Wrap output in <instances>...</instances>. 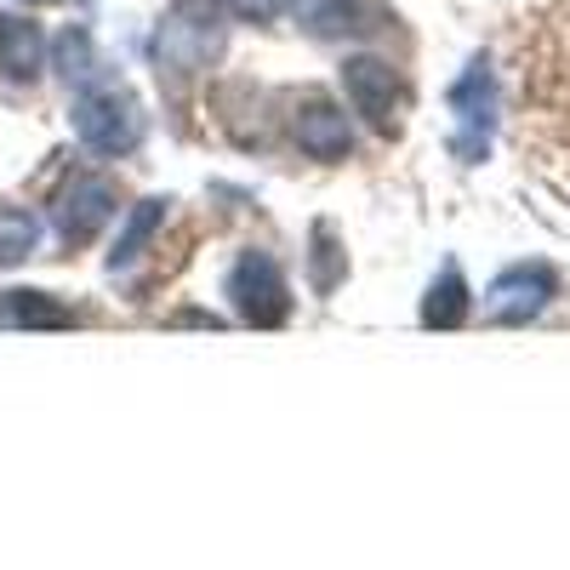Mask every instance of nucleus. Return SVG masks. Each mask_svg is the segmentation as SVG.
Segmentation results:
<instances>
[{
  "label": "nucleus",
  "instance_id": "obj_1",
  "mask_svg": "<svg viewBox=\"0 0 570 570\" xmlns=\"http://www.w3.org/2000/svg\"><path fill=\"white\" fill-rule=\"evenodd\" d=\"M149 52H155L160 75H171V80L212 69L223 52V0H171Z\"/></svg>",
  "mask_w": 570,
  "mask_h": 570
},
{
  "label": "nucleus",
  "instance_id": "obj_2",
  "mask_svg": "<svg viewBox=\"0 0 570 570\" xmlns=\"http://www.w3.org/2000/svg\"><path fill=\"white\" fill-rule=\"evenodd\" d=\"M75 137L86 142L91 155H131L142 142V104L120 80H104V86H86L75 98Z\"/></svg>",
  "mask_w": 570,
  "mask_h": 570
},
{
  "label": "nucleus",
  "instance_id": "obj_3",
  "mask_svg": "<svg viewBox=\"0 0 570 570\" xmlns=\"http://www.w3.org/2000/svg\"><path fill=\"white\" fill-rule=\"evenodd\" d=\"M228 303H234V314H240L246 325L274 331V325H285V314H292V285H285V274H279V263L268 252L252 246L228 268Z\"/></svg>",
  "mask_w": 570,
  "mask_h": 570
},
{
  "label": "nucleus",
  "instance_id": "obj_4",
  "mask_svg": "<svg viewBox=\"0 0 570 570\" xmlns=\"http://www.w3.org/2000/svg\"><path fill=\"white\" fill-rule=\"evenodd\" d=\"M445 104H451V115H456L451 149H456V160L473 166V160L491 149V126H497V75H491V63L473 58V63L456 75V86L445 91Z\"/></svg>",
  "mask_w": 570,
  "mask_h": 570
},
{
  "label": "nucleus",
  "instance_id": "obj_5",
  "mask_svg": "<svg viewBox=\"0 0 570 570\" xmlns=\"http://www.w3.org/2000/svg\"><path fill=\"white\" fill-rule=\"evenodd\" d=\"M343 91H348V104L354 115H365V126L376 137H400V75L389 58H376V52H360L343 63Z\"/></svg>",
  "mask_w": 570,
  "mask_h": 570
},
{
  "label": "nucleus",
  "instance_id": "obj_6",
  "mask_svg": "<svg viewBox=\"0 0 570 570\" xmlns=\"http://www.w3.org/2000/svg\"><path fill=\"white\" fill-rule=\"evenodd\" d=\"M559 292V279L548 263H513L491 279V292H485V320L491 325H531Z\"/></svg>",
  "mask_w": 570,
  "mask_h": 570
},
{
  "label": "nucleus",
  "instance_id": "obj_7",
  "mask_svg": "<svg viewBox=\"0 0 570 570\" xmlns=\"http://www.w3.org/2000/svg\"><path fill=\"white\" fill-rule=\"evenodd\" d=\"M115 183L109 177H75L58 188V200H52V228H58V240L63 246H86L91 234H98L109 217H115Z\"/></svg>",
  "mask_w": 570,
  "mask_h": 570
},
{
  "label": "nucleus",
  "instance_id": "obj_8",
  "mask_svg": "<svg viewBox=\"0 0 570 570\" xmlns=\"http://www.w3.org/2000/svg\"><path fill=\"white\" fill-rule=\"evenodd\" d=\"M292 137L303 142V155H314V160H348V149H354L348 115L331 104V98H320V91L297 98V109H292Z\"/></svg>",
  "mask_w": 570,
  "mask_h": 570
},
{
  "label": "nucleus",
  "instance_id": "obj_9",
  "mask_svg": "<svg viewBox=\"0 0 570 570\" xmlns=\"http://www.w3.org/2000/svg\"><path fill=\"white\" fill-rule=\"evenodd\" d=\"M46 69V35L35 18H18V12H0V75L12 86H29L40 80Z\"/></svg>",
  "mask_w": 570,
  "mask_h": 570
},
{
  "label": "nucleus",
  "instance_id": "obj_10",
  "mask_svg": "<svg viewBox=\"0 0 570 570\" xmlns=\"http://www.w3.org/2000/svg\"><path fill=\"white\" fill-rule=\"evenodd\" d=\"M292 18L314 40H343V35L365 29V7H360V0H292Z\"/></svg>",
  "mask_w": 570,
  "mask_h": 570
},
{
  "label": "nucleus",
  "instance_id": "obj_11",
  "mask_svg": "<svg viewBox=\"0 0 570 570\" xmlns=\"http://www.w3.org/2000/svg\"><path fill=\"white\" fill-rule=\"evenodd\" d=\"M160 223H166V200H160V195L137 200V206H131V217H126V228H120V240H115V252H109V268H115V274H120V268H131L142 252H149V240L160 234Z\"/></svg>",
  "mask_w": 570,
  "mask_h": 570
},
{
  "label": "nucleus",
  "instance_id": "obj_12",
  "mask_svg": "<svg viewBox=\"0 0 570 570\" xmlns=\"http://www.w3.org/2000/svg\"><path fill=\"white\" fill-rule=\"evenodd\" d=\"M468 320V279L456 263L440 268V279L428 285V297H422V325H434V331H456Z\"/></svg>",
  "mask_w": 570,
  "mask_h": 570
},
{
  "label": "nucleus",
  "instance_id": "obj_13",
  "mask_svg": "<svg viewBox=\"0 0 570 570\" xmlns=\"http://www.w3.org/2000/svg\"><path fill=\"white\" fill-rule=\"evenodd\" d=\"M0 325H29V331H52L75 325V308H63L46 292H0Z\"/></svg>",
  "mask_w": 570,
  "mask_h": 570
},
{
  "label": "nucleus",
  "instance_id": "obj_14",
  "mask_svg": "<svg viewBox=\"0 0 570 570\" xmlns=\"http://www.w3.org/2000/svg\"><path fill=\"white\" fill-rule=\"evenodd\" d=\"M52 69L69 80V86H86L91 75H98V46H91V29L86 23H69L52 46Z\"/></svg>",
  "mask_w": 570,
  "mask_h": 570
},
{
  "label": "nucleus",
  "instance_id": "obj_15",
  "mask_svg": "<svg viewBox=\"0 0 570 570\" xmlns=\"http://www.w3.org/2000/svg\"><path fill=\"white\" fill-rule=\"evenodd\" d=\"M35 246H40V223L18 206H0V268L35 257Z\"/></svg>",
  "mask_w": 570,
  "mask_h": 570
},
{
  "label": "nucleus",
  "instance_id": "obj_16",
  "mask_svg": "<svg viewBox=\"0 0 570 570\" xmlns=\"http://www.w3.org/2000/svg\"><path fill=\"white\" fill-rule=\"evenodd\" d=\"M343 274H348V252H337V234H331V223H320V228H314V292L331 297Z\"/></svg>",
  "mask_w": 570,
  "mask_h": 570
},
{
  "label": "nucleus",
  "instance_id": "obj_17",
  "mask_svg": "<svg viewBox=\"0 0 570 570\" xmlns=\"http://www.w3.org/2000/svg\"><path fill=\"white\" fill-rule=\"evenodd\" d=\"M228 18H240V23H274L285 0H223Z\"/></svg>",
  "mask_w": 570,
  "mask_h": 570
},
{
  "label": "nucleus",
  "instance_id": "obj_18",
  "mask_svg": "<svg viewBox=\"0 0 570 570\" xmlns=\"http://www.w3.org/2000/svg\"><path fill=\"white\" fill-rule=\"evenodd\" d=\"M23 7H52V0H23Z\"/></svg>",
  "mask_w": 570,
  "mask_h": 570
}]
</instances>
